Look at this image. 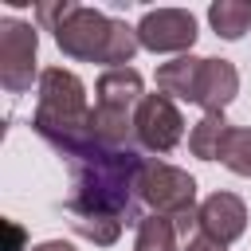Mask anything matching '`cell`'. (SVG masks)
Here are the masks:
<instances>
[{
    "mask_svg": "<svg viewBox=\"0 0 251 251\" xmlns=\"http://www.w3.org/2000/svg\"><path fill=\"white\" fill-rule=\"evenodd\" d=\"M133 137L149 153H169L184 137V114L176 110V102L169 94H161V90L145 94L141 106L133 110Z\"/></svg>",
    "mask_w": 251,
    "mask_h": 251,
    "instance_id": "5b68a950",
    "label": "cell"
},
{
    "mask_svg": "<svg viewBox=\"0 0 251 251\" xmlns=\"http://www.w3.org/2000/svg\"><path fill=\"white\" fill-rule=\"evenodd\" d=\"M137 200H145L153 208V216H188L196 212V180L169 165V161H141V173H137Z\"/></svg>",
    "mask_w": 251,
    "mask_h": 251,
    "instance_id": "7a4b0ae2",
    "label": "cell"
},
{
    "mask_svg": "<svg viewBox=\"0 0 251 251\" xmlns=\"http://www.w3.org/2000/svg\"><path fill=\"white\" fill-rule=\"evenodd\" d=\"M35 51H39V35H35L31 24H24V20H4L0 24V82H4L8 94L31 90Z\"/></svg>",
    "mask_w": 251,
    "mask_h": 251,
    "instance_id": "277c9868",
    "label": "cell"
},
{
    "mask_svg": "<svg viewBox=\"0 0 251 251\" xmlns=\"http://www.w3.org/2000/svg\"><path fill=\"white\" fill-rule=\"evenodd\" d=\"M176 224L169 216H145L137 220V239H133V251H180L176 243Z\"/></svg>",
    "mask_w": 251,
    "mask_h": 251,
    "instance_id": "4fadbf2b",
    "label": "cell"
},
{
    "mask_svg": "<svg viewBox=\"0 0 251 251\" xmlns=\"http://www.w3.org/2000/svg\"><path fill=\"white\" fill-rule=\"evenodd\" d=\"M137 43L153 55H176L192 51L196 43V16L184 8H153L137 24Z\"/></svg>",
    "mask_w": 251,
    "mask_h": 251,
    "instance_id": "8992f818",
    "label": "cell"
},
{
    "mask_svg": "<svg viewBox=\"0 0 251 251\" xmlns=\"http://www.w3.org/2000/svg\"><path fill=\"white\" fill-rule=\"evenodd\" d=\"M31 251H75V243H67V239H47V243H39V247H31Z\"/></svg>",
    "mask_w": 251,
    "mask_h": 251,
    "instance_id": "d6986e66",
    "label": "cell"
},
{
    "mask_svg": "<svg viewBox=\"0 0 251 251\" xmlns=\"http://www.w3.org/2000/svg\"><path fill=\"white\" fill-rule=\"evenodd\" d=\"M114 24H118V20H110L106 12L78 4V8L63 20V27L55 31V43H59V51L71 55V59L106 63V51H110V39H114Z\"/></svg>",
    "mask_w": 251,
    "mask_h": 251,
    "instance_id": "3957f363",
    "label": "cell"
},
{
    "mask_svg": "<svg viewBox=\"0 0 251 251\" xmlns=\"http://www.w3.org/2000/svg\"><path fill=\"white\" fill-rule=\"evenodd\" d=\"M75 8H78V4H71V0H59V4H39V8H35V20H39L47 31H59V27H63V20H67Z\"/></svg>",
    "mask_w": 251,
    "mask_h": 251,
    "instance_id": "2e32d148",
    "label": "cell"
},
{
    "mask_svg": "<svg viewBox=\"0 0 251 251\" xmlns=\"http://www.w3.org/2000/svg\"><path fill=\"white\" fill-rule=\"evenodd\" d=\"M208 24L220 39H243L251 27V4L247 0H216L208 8Z\"/></svg>",
    "mask_w": 251,
    "mask_h": 251,
    "instance_id": "7c38bea8",
    "label": "cell"
},
{
    "mask_svg": "<svg viewBox=\"0 0 251 251\" xmlns=\"http://www.w3.org/2000/svg\"><path fill=\"white\" fill-rule=\"evenodd\" d=\"M235 94H239V71H235V63H227V59H208L200 110H204V114H224Z\"/></svg>",
    "mask_w": 251,
    "mask_h": 251,
    "instance_id": "30bf717a",
    "label": "cell"
},
{
    "mask_svg": "<svg viewBox=\"0 0 251 251\" xmlns=\"http://www.w3.org/2000/svg\"><path fill=\"white\" fill-rule=\"evenodd\" d=\"M204 75H208V59L180 55V59L157 67V90L169 94V98H184V102L200 106V98H204Z\"/></svg>",
    "mask_w": 251,
    "mask_h": 251,
    "instance_id": "ba28073f",
    "label": "cell"
},
{
    "mask_svg": "<svg viewBox=\"0 0 251 251\" xmlns=\"http://www.w3.org/2000/svg\"><path fill=\"white\" fill-rule=\"evenodd\" d=\"M0 251H24V227L16 220H4V247Z\"/></svg>",
    "mask_w": 251,
    "mask_h": 251,
    "instance_id": "e0dca14e",
    "label": "cell"
},
{
    "mask_svg": "<svg viewBox=\"0 0 251 251\" xmlns=\"http://www.w3.org/2000/svg\"><path fill=\"white\" fill-rule=\"evenodd\" d=\"M67 212H71V208H67ZM71 227H75L82 239L98 243V247H110V243H118V235H122V220H118V216H106V212H71Z\"/></svg>",
    "mask_w": 251,
    "mask_h": 251,
    "instance_id": "5bb4252c",
    "label": "cell"
},
{
    "mask_svg": "<svg viewBox=\"0 0 251 251\" xmlns=\"http://www.w3.org/2000/svg\"><path fill=\"white\" fill-rule=\"evenodd\" d=\"M196 231L216 239L220 247H231L247 231V204L235 192H212L196 208Z\"/></svg>",
    "mask_w": 251,
    "mask_h": 251,
    "instance_id": "52a82bcc",
    "label": "cell"
},
{
    "mask_svg": "<svg viewBox=\"0 0 251 251\" xmlns=\"http://www.w3.org/2000/svg\"><path fill=\"white\" fill-rule=\"evenodd\" d=\"M220 165L231 169L235 176H251V129L247 126H231L220 149Z\"/></svg>",
    "mask_w": 251,
    "mask_h": 251,
    "instance_id": "9a60e30c",
    "label": "cell"
},
{
    "mask_svg": "<svg viewBox=\"0 0 251 251\" xmlns=\"http://www.w3.org/2000/svg\"><path fill=\"white\" fill-rule=\"evenodd\" d=\"M141 86H145V82H141V75H137L133 67L102 71L98 82H94V106H110V110H126V114H133V110L141 106V98H145Z\"/></svg>",
    "mask_w": 251,
    "mask_h": 251,
    "instance_id": "9c48e42d",
    "label": "cell"
},
{
    "mask_svg": "<svg viewBox=\"0 0 251 251\" xmlns=\"http://www.w3.org/2000/svg\"><path fill=\"white\" fill-rule=\"evenodd\" d=\"M180 251H227V247H220L216 239H208V235H200V231H196L192 239H184V243H180Z\"/></svg>",
    "mask_w": 251,
    "mask_h": 251,
    "instance_id": "ac0fdd59",
    "label": "cell"
},
{
    "mask_svg": "<svg viewBox=\"0 0 251 251\" xmlns=\"http://www.w3.org/2000/svg\"><path fill=\"white\" fill-rule=\"evenodd\" d=\"M231 122L224 114H204L192 133H188V149L200 157V161H220V149H224V137H227Z\"/></svg>",
    "mask_w": 251,
    "mask_h": 251,
    "instance_id": "8fae6325",
    "label": "cell"
},
{
    "mask_svg": "<svg viewBox=\"0 0 251 251\" xmlns=\"http://www.w3.org/2000/svg\"><path fill=\"white\" fill-rule=\"evenodd\" d=\"M90 102H86V86L75 71L63 67H47L39 71V98H35V133L55 145L59 153H67L71 161L90 153Z\"/></svg>",
    "mask_w": 251,
    "mask_h": 251,
    "instance_id": "6da1fadb",
    "label": "cell"
}]
</instances>
